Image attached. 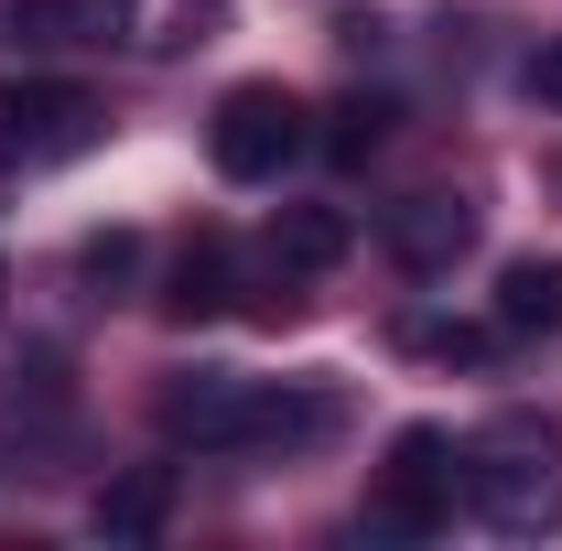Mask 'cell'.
I'll list each match as a JSON object with an SVG mask.
<instances>
[{"label": "cell", "mask_w": 562, "mask_h": 551, "mask_svg": "<svg viewBox=\"0 0 562 551\" xmlns=\"http://www.w3.org/2000/svg\"><path fill=\"white\" fill-rule=\"evenodd\" d=\"M162 432L173 443H325L336 432V401L325 390H260V379H173L162 390Z\"/></svg>", "instance_id": "6da1fadb"}, {"label": "cell", "mask_w": 562, "mask_h": 551, "mask_svg": "<svg viewBox=\"0 0 562 551\" xmlns=\"http://www.w3.org/2000/svg\"><path fill=\"white\" fill-rule=\"evenodd\" d=\"M454 465H465V508H476L487 530H519V541H530V530H562V454L552 443H519V432H508V443L454 454Z\"/></svg>", "instance_id": "7a4b0ae2"}, {"label": "cell", "mask_w": 562, "mask_h": 551, "mask_svg": "<svg viewBox=\"0 0 562 551\" xmlns=\"http://www.w3.org/2000/svg\"><path fill=\"white\" fill-rule=\"evenodd\" d=\"M454 519V454H443V432H401L390 443V465H379V486H368V530L379 541H432Z\"/></svg>", "instance_id": "3957f363"}, {"label": "cell", "mask_w": 562, "mask_h": 551, "mask_svg": "<svg viewBox=\"0 0 562 551\" xmlns=\"http://www.w3.org/2000/svg\"><path fill=\"white\" fill-rule=\"evenodd\" d=\"M206 140H216V173H238V184H271L281 162L303 151V98H281V87H227Z\"/></svg>", "instance_id": "277c9868"}, {"label": "cell", "mask_w": 562, "mask_h": 551, "mask_svg": "<svg viewBox=\"0 0 562 551\" xmlns=\"http://www.w3.org/2000/svg\"><path fill=\"white\" fill-rule=\"evenodd\" d=\"M98 131V98L87 87H55V76H22L0 87V162H55Z\"/></svg>", "instance_id": "5b68a950"}, {"label": "cell", "mask_w": 562, "mask_h": 551, "mask_svg": "<svg viewBox=\"0 0 562 551\" xmlns=\"http://www.w3.org/2000/svg\"><path fill=\"white\" fill-rule=\"evenodd\" d=\"M87 22H98V44L120 33L131 55H184L227 22V0H87Z\"/></svg>", "instance_id": "8992f818"}, {"label": "cell", "mask_w": 562, "mask_h": 551, "mask_svg": "<svg viewBox=\"0 0 562 551\" xmlns=\"http://www.w3.org/2000/svg\"><path fill=\"white\" fill-rule=\"evenodd\" d=\"M390 249H401V271H454L465 249H476V206L465 195H401L390 206Z\"/></svg>", "instance_id": "52a82bcc"}, {"label": "cell", "mask_w": 562, "mask_h": 551, "mask_svg": "<svg viewBox=\"0 0 562 551\" xmlns=\"http://www.w3.org/2000/svg\"><path fill=\"white\" fill-rule=\"evenodd\" d=\"M162 519H173V476L162 465H131V476H109L87 497V530L98 541H162Z\"/></svg>", "instance_id": "ba28073f"}, {"label": "cell", "mask_w": 562, "mask_h": 551, "mask_svg": "<svg viewBox=\"0 0 562 551\" xmlns=\"http://www.w3.org/2000/svg\"><path fill=\"white\" fill-rule=\"evenodd\" d=\"M238 303V281H227V238H195L184 260H173V281H162V314L173 325H206V314H227Z\"/></svg>", "instance_id": "9c48e42d"}, {"label": "cell", "mask_w": 562, "mask_h": 551, "mask_svg": "<svg viewBox=\"0 0 562 551\" xmlns=\"http://www.w3.org/2000/svg\"><path fill=\"white\" fill-rule=\"evenodd\" d=\"M497 325L508 336H562V260H508L497 271Z\"/></svg>", "instance_id": "30bf717a"}, {"label": "cell", "mask_w": 562, "mask_h": 551, "mask_svg": "<svg viewBox=\"0 0 562 551\" xmlns=\"http://www.w3.org/2000/svg\"><path fill=\"white\" fill-rule=\"evenodd\" d=\"M271 260L281 271H336L347 260V216L336 206H281L271 216Z\"/></svg>", "instance_id": "8fae6325"}, {"label": "cell", "mask_w": 562, "mask_h": 551, "mask_svg": "<svg viewBox=\"0 0 562 551\" xmlns=\"http://www.w3.org/2000/svg\"><path fill=\"white\" fill-rule=\"evenodd\" d=\"M390 120H401V109H390V98H347V109H336V120H325V151H336V162H368V151H379V140H390Z\"/></svg>", "instance_id": "7c38bea8"}, {"label": "cell", "mask_w": 562, "mask_h": 551, "mask_svg": "<svg viewBox=\"0 0 562 551\" xmlns=\"http://www.w3.org/2000/svg\"><path fill=\"white\" fill-rule=\"evenodd\" d=\"M412 346L443 357V368H476V357H487V325H412Z\"/></svg>", "instance_id": "4fadbf2b"}, {"label": "cell", "mask_w": 562, "mask_h": 551, "mask_svg": "<svg viewBox=\"0 0 562 551\" xmlns=\"http://www.w3.org/2000/svg\"><path fill=\"white\" fill-rule=\"evenodd\" d=\"M76 271H87V281H131V271H140V238H131V227L87 238V260H76Z\"/></svg>", "instance_id": "5bb4252c"}, {"label": "cell", "mask_w": 562, "mask_h": 551, "mask_svg": "<svg viewBox=\"0 0 562 551\" xmlns=\"http://www.w3.org/2000/svg\"><path fill=\"white\" fill-rule=\"evenodd\" d=\"M530 98H541V109H562V33L530 55Z\"/></svg>", "instance_id": "9a60e30c"}]
</instances>
